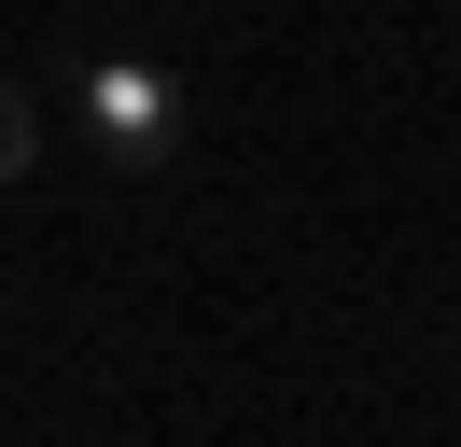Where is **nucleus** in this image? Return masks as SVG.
I'll list each match as a JSON object with an SVG mask.
<instances>
[{
	"label": "nucleus",
	"mask_w": 461,
	"mask_h": 447,
	"mask_svg": "<svg viewBox=\"0 0 461 447\" xmlns=\"http://www.w3.org/2000/svg\"><path fill=\"white\" fill-rule=\"evenodd\" d=\"M70 126L113 168H168L182 126H196V98H182V70L140 56V42H70Z\"/></svg>",
	"instance_id": "obj_1"
},
{
	"label": "nucleus",
	"mask_w": 461,
	"mask_h": 447,
	"mask_svg": "<svg viewBox=\"0 0 461 447\" xmlns=\"http://www.w3.org/2000/svg\"><path fill=\"white\" fill-rule=\"evenodd\" d=\"M29 154H42V126H29V84L0 70V182H14V168H29Z\"/></svg>",
	"instance_id": "obj_2"
}]
</instances>
